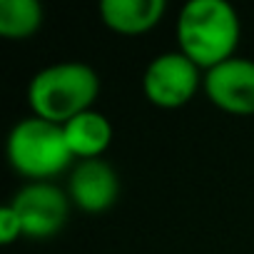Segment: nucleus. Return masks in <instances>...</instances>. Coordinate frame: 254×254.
I'll return each instance as SVG.
<instances>
[{"label":"nucleus","instance_id":"obj_4","mask_svg":"<svg viewBox=\"0 0 254 254\" xmlns=\"http://www.w3.org/2000/svg\"><path fill=\"white\" fill-rule=\"evenodd\" d=\"M202 82V70L182 50H167L155 55L142 72L145 97L162 110H177L187 105L197 95Z\"/></svg>","mask_w":254,"mask_h":254},{"label":"nucleus","instance_id":"obj_5","mask_svg":"<svg viewBox=\"0 0 254 254\" xmlns=\"http://www.w3.org/2000/svg\"><path fill=\"white\" fill-rule=\"evenodd\" d=\"M10 207L18 212L25 237L48 239L65 227L70 199L50 182H28L13 194Z\"/></svg>","mask_w":254,"mask_h":254},{"label":"nucleus","instance_id":"obj_3","mask_svg":"<svg viewBox=\"0 0 254 254\" xmlns=\"http://www.w3.org/2000/svg\"><path fill=\"white\" fill-rule=\"evenodd\" d=\"M8 160L23 177L45 182L65 172L75 157L67 147L63 125L30 115L15 122L8 135Z\"/></svg>","mask_w":254,"mask_h":254},{"label":"nucleus","instance_id":"obj_8","mask_svg":"<svg viewBox=\"0 0 254 254\" xmlns=\"http://www.w3.org/2000/svg\"><path fill=\"white\" fill-rule=\"evenodd\" d=\"M102 23L120 35H142L152 30L167 13L165 0H102Z\"/></svg>","mask_w":254,"mask_h":254},{"label":"nucleus","instance_id":"obj_2","mask_svg":"<svg viewBox=\"0 0 254 254\" xmlns=\"http://www.w3.org/2000/svg\"><path fill=\"white\" fill-rule=\"evenodd\" d=\"M100 95V75L80 60L53 63L38 70L28 85V102L35 117L65 125L75 115L92 110Z\"/></svg>","mask_w":254,"mask_h":254},{"label":"nucleus","instance_id":"obj_10","mask_svg":"<svg viewBox=\"0 0 254 254\" xmlns=\"http://www.w3.org/2000/svg\"><path fill=\"white\" fill-rule=\"evenodd\" d=\"M45 10L38 0H0V35L25 40L43 25Z\"/></svg>","mask_w":254,"mask_h":254},{"label":"nucleus","instance_id":"obj_9","mask_svg":"<svg viewBox=\"0 0 254 254\" xmlns=\"http://www.w3.org/2000/svg\"><path fill=\"white\" fill-rule=\"evenodd\" d=\"M67 147L75 160H97L112 142V125L97 110H85L63 125Z\"/></svg>","mask_w":254,"mask_h":254},{"label":"nucleus","instance_id":"obj_7","mask_svg":"<svg viewBox=\"0 0 254 254\" xmlns=\"http://www.w3.org/2000/svg\"><path fill=\"white\" fill-rule=\"evenodd\" d=\"M67 194L85 212H105L120 197V177L115 167L102 157L80 160L70 172Z\"/></svg>","mask_w":254,"mask_h":254},{"label":"nucleus","instance_id":"obj_11","mask_svg":"<svg viewBox=\"0 0 254 254\" xmlns=\"http://www.w3.org/2000/svg\"><path fill=\"white\" fill-rule=\"evenodd\" d=\"M20 234H25L23 232V222H20L18 212L8 202V204L0 207V242H3V244H13Z\"/></svg>","mask_w":254,"mask_h":254},{"label":"nucleus","instance_id":"obj_6","mask_svg":"<svg viewBox=\"0 0 254 254\" xmlns=\"http://www.w3.org/2000/svg\"><path fill=\"white\" fill-rule=\"evenodd\" d=\"M209 102L232 115H254V60L234 55L204 72Z\"/></svg>","mask_w":254,"mask_h":254},{"label":"nucleus","instance_id":"obj_1","mask_svg":"<svg viewBox=\"0 0 254 254\" xmlns=\"http://www.w3.org/2000/svg\"><path fill=\"white\" fill-rule=\"evenodd\" d=\"M242 23L232 3L227 0H190L177 18L180 50L199 67L209 70L237 53Z\"/></svg>","mask_w":254,"mask_h":254}]
</instances>
